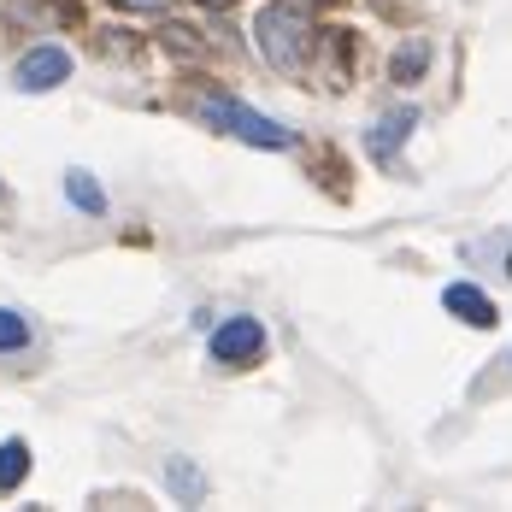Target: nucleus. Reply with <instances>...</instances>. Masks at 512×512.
Returning a JSON list of instances; mask_svg holds the SVG:
<instances>
[{"mask_svg": "<svg viewBox=\"0 0 512 512\" xmlns=\"http://www.w3.org/2000/svg\"><path fill=\"white\" fill-rule=\"evenodd\" d=\"M65 195H71V206H77V212H89V218H101V212H106L101 183H95L83 165H77V171H65Z\"/></svg>", "mask_w": 512, "mask_h": 512, "instance_id": "0eeeda50", "label": "nucleus"}, {"mask_svg": "<svg viewBox=\"0 0 512 512\" xmlns=\"http://www.w3.org/2000/svg\"><path fill=\"white\" fill-rule=\"evenodd\" d=\"M442 307L454 312L460 324H471V330H489V324H495V301H489L477 283H448V289H442Z\"/></svg>", "mask_w": 512, "mask_h": 512, "instance_id": "39448f33", "label": "nucleus"}, {"mask_svg": "<svg viewBox=\"0 0 512 512\" xmlns=\"http://www.w3.org/2000/svg\"><path fill=\"white\" fill-rule=\"evenodd\" d=\"M24 477H30V442L12 436V442H0V495H12Z\"/></svg>", "mask_w": 512, "mask_h": 512, "instance_id": "6e6552de", "label": "nucleus"}, {"mask_svg": "<svg viewBox=\"0 0 512 512\" xmlns=\"http://www.w3.org/2000/svg\"><path fill=\"white\" fill-rule=\"evenodd\" d=\"M171 489H177V501H201L206 483L195 477V465L189 460H171Z\"/></svg>", "mask_w": 512, "mask_h": 512, "instance_id": "9d476101", "label": "nucleus"}, {"mask_svg": "<svg viewBox=\"0 0 512 512\" xmlns=\"http://www.w3.org/2000/svg\"><path fill=\"white\" fill-rule=\"evenodd\" d=\"M71 77V53L65 48H30L18 59V71H12V83L24 89V95H42V89H59Z\"/></svg>", "mask_w": 512, "mask_h": 512, "instance_id": "20e7f679", "label": "nucleus"}, {"mask_svg": "<svg viewBox=\"0 0 512 512\" xmlns=\"http://www.w3.org/2000/svg\"><path fill=\"white\" fill-rule=\"evenodd\" d=\"M118 6H130V12H165V0H118Z\"/></svg>", "mask_w": 512, "mask_h": 512, "instance_id": "f8f14e48", "label": "nucleus"}, {"mask_svg": "<svg viewBox=\"0 0 512 512\" xmlns=\"http://www.w3.org/2000/svg\"><path fill=\"white\" fill-rule=\"evenodd\" d=\"M265 354V330H259V318H224L218 330H212V359L218 365H248V359Z\"/></svg>", "mask_w": 512, "mask_h": 512, "instance_id": "7ed1b4c3", "label": "nucleus"}, {"mask_svg": "<svg viewBox=\"0 0 512 512\" xmlns=\"http://www.w3.org/2000/svg\"><path fill=\"white\" fill-rule=\"evenodd\" d=\"M201 6H236V0H201Z\"/></svg>", "mask_w": 512, "mask_h": 512, "instance_id": "ddd939ff", "label": "nucleus"}, {"mask_svg": "<svg viewBox=\"0 0 512 512\" xmlns=\"http://www.w3.org/2000/svg\"><path fill=\"white\" fill-rule=\"evenodd\" d=\"M201 118L206 124H218V130H230V136H242V142H254V148H289V142H295L277 118H265V112H254V106L230 101V95L201 101Z\"/></svg>", "mask_w": 512, "mask_h": 512, "instance_id": "f03ea898", "label": "nucleus"}, {"mask_svg": "<svg viewBox=\"0 0 512 512\" xmlns=\"http://www.w3.org/2000/svg\"><path fill=\"white\" fill-rule=\"evenodd\" d=\"M254 36H259V53H265L277 71H295V65L307 59V48H312V18L301 12V6L277 0V6H265V12H259Z\"/></svg>", "mask_w": 512, "mask_h": 512, "instance_id": "f257e3e1", "label": "nucleus"}, {"mask_svg": "<svg viewBox=\"0 0 512 512\" xmlns=\"http://www.w3.org/2000/svg\"><path fill=\"white\" fill-rule=\"evenodd\" d=\"M424 59H430V48H424V42H412V48H401V59H395V77H401V83H412V77L424 71Z\"/></svg>", "mask_w": 512, "mask_h": 512, "instance_id": "9b49d317", "label": "nucleus"}, {"mask_svg": "<svg viewBox=\"0 0 512 512\" xmlns=\"http://www.w3.org/2000/svg\"><path fill=\"white\" fill-rule=\"evenodd\" d=\"M418 124V112L412 106H401V112H389L377 130H371V159H395V148L407 142V130Z\"/></svg>", "mask_w": 512, "mask_h": 512, "instance_id": "423d86ee", "label": "nucleus"}, {"mask_svg": "<svg viewBox=\"0 0 512 512\" xmlns=\"http://www.w3.org/2000/svg\"><path fill=\"white\" fill-rule=\"evenodd\" d=\"M24 342H30V324H24V312L0 307V354H18Z\"/></svg>", "mask_w": 512, "mask_h": 512, "instance_id": "1a4fd4ad", "label": "nucleus"}]
</instances>
